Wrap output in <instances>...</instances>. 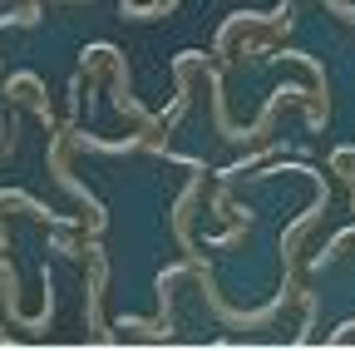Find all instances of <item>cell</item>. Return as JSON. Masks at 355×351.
Returning <instances> with one entry per match:
<instances>
[{"label":"cell","instance_id":"obj_1","mask_svg":"<svg viewBox=\"0 0 355 351\" xmlns=\"http://www.w3.org/2000/svg\"><path fill=\"white\" fill-rule=\"evenodd\" d=\"M202 79H207V95H212V129H217L222 139H232V144H261V139H272V124H277L282 104H301V99L311 104L306 90H296V84H277L252 124H232L227 119V90H222V60H202Z\"/></svg>","mask_w":355,"mask_h":351},{"label":"cell","instance_id":"obj_2","mask_svg":"<svg viewBox=\"0 0 355 351\" xmlns=\"http://www.w3.org/2000/svg\"><path fill=\"white\" fill-rule=\"evenodd\" d=\"M79 252L89 257V297H84V317H89V336L114 346V332L104 322V287H109V252H104V238H84Z\"/></svg>","mask_w":355,"mask_h":351},{"label":"cell","instance_id":"obj_3","mask_svg":"<svg viewBox=\"0 0 355 351\" xmlns=\"http://www.w3.org/2000/svg\"><path fill=\"white\" fill-rule=\"evenodd\" d=\"M345 243H355V223H350V228H340V233H336V238H331V243H326V247H321L316 257L306 262V268H311V272H321V268H331V262L340 257V247H345Z\"/></svg>","mask_w":355,"mask_h":351},{"label":"cell","instance_id":"obj_4","mask_svg":"<svg viewBox=\"0 0 355 351\" xmlns=\"http://www.w3.org/2000/svg\"><path fill=\"white\" fill-rule=\"evenodd\" d=\"M10 25H20V30H35V25H40V0H20V10L0 15V30H10Z\"/></svg>","mask_w":355,"mask_h":351},{"label":"cell","instance_id":"obj_5","mask_svg":"<svg viewBox=\"0 0 355 351\" xmlns=\"http://www.w3.org/2000/svg\"><path fill=\"white\" fill-rule=\"evenodd\" d=\"M207 213L217 218V223H222V218H232V193H227V183H212V193H207Z\"/></svg>","mask_w":355,"mask_h":351},{"label":"cell","instance_id":"obj_6","mask_svg":"<svg viewBox=\"0 0 355 351\" xmlns=\"http://www.w3.org/2000/svg\"><path fill=\"white\" fill-rule=\"evenodd\" d=\"M50 252H60V257H84V252H79V243H74L69 233H64V238H55V233H50Z\"/></svg>","mask_w":355,"mask_h":351},{"label":"cell","instance_id":"obj_7","mask_svg":"<svg viewBox=\"0 0 355 351\" xmlns=\"http://www.w3.org/2000/svg\"><path fill=\"white\" fill-rule=\"evenodd\" d=\"M350 158H355V144H345V149H336V154H331V173H340V179H345V173H350L345 163H350Z\"/></svg>","mask_w":355,"mask_h":351},{"label":"cell","instance_id":"obj_8","mask_svg":"<svg viewBox=\"0 0 355 351\" xmlns=\"http://www.w3.org/2000/svg\"><path fill=\"white\" fill-rule=\"evenodd\" d=\"M350 332H355V317H350V322H340V327H336V332H331V336H326V346H340V341H345V336H350Z\"/></svg>","mask_w":355,"mask_h":351},{"label":"cell","instance_id":"obj_9","mask_svg":"<svg viewBox=\"0 0 355 351\" xmlns=\"http://www.w3.org/2000/svg\"><path fill=\"white\" fill-rule=\"evenodd\" d=\"M350 213H355V179H350Z\"/></svg>","mask_w":355,"mask_h":351},{"label":"cell","instance_id":"obj_10","mask_svg":"<svg viewBox=\"0 0 355 351\" xmlns=\"http://www.w3.org/2000/svg\"><path fill=\"white\" fill-rule=\"evenodd\" d=\"M0 332H6V327H0ZM0 346H15V341H10V336H0Z\"/></svg>","mask_w":355,"mask_h":351}]
</instances>
